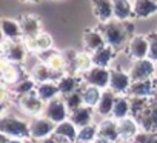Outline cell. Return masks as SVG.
<instances>
[{
    "mask_svg": "<svg viewBox=\"0 0 157 143\" xmlns=\"http://www.w3.org/2000/svg\"><path fill=\"white\" fill-rule=\"evenodd\" d=\"M125 49H126V55L131 58V62L148 58V54H149L148 37L146 36H140V34H134L129 39V42H128Z\"/></svg>",
    "mask_w": 157,
    "mask_h": 143,
    "instance_id": "obj_8",
    "label": "cell"
},
{
    "mask_svg": "<svg viewBox=\"0 0 157 143\" xmlns=\"http://www.w3.org/2000/svg\"><path fill=\"white\" fill-rule=\"evenodd\" d=\"M99 135L105 137L114 143L120 141V132H119V122L114 120L113 117L103 119L99 123Z\"/></svg>",
    "mask_w": 157,
    "mask_h": 143,
    "instance_id": "obj_23",
    "label": "cell"
},
{
    "mask_svg": "<svg viewBox=\"0 0 157 143\" xmlns=\"http://www.w3.org/2000/svg\"><path fill=\"white\" fill-rule=\"evenodd\" d=\"M23 2H28V3H37V2H40V0H23Z\"/></svg>",
    "mask_w": 157,
    "mask_h": 143,
    "instance_id": "obj_44",
    "label": "cell"
},
{
    "mask_svg": "<svg viewBox=\"0 0 157 143\" xmlns=\"http://www.w3.org/2000/svg\"><path fill=\"white\" fill-rule=\"evenodd\" d=\"M36 42H37V52H42V51H48V49H52V37L46 32H40L37 37H36ZM36 52V54H37Z\"/></svg>",
    "mask_w": 157,
    "mask_h": 143,
    "instance_id": "obj_37",
    "label": "cell"
},
{
    "mask_svg": "<svg viewBox=\"0 0 157 143\" xmlns=\"http://www.w3.org/2000/svg\"><path fill=\"white\" fill-rule=\"evenodd\" d=\"M100 31L105 36L106 45L113 46L116 51H120L126 48L129 39L134 36V25L128 22H119V20H111L108 23H103L100 26Z\"/></svg>",
    "mask_w": 157,
    "mask_h": 143,
    "instance_id": "obj_1",
    "label": "cell"
},
{
    "mask_svg": "<svg viewBox=\"0 0 157 143\" xmlns=\"http://www.w3.org/2000/svg\"><path fill=\"white\" fill-rule=\"evenodd\" d=\"M63 100H65V103H66V106L69 109V114L72 111L78 109V108H82L85 105L83 103V97H82V88L71 92V94H68V96H63Z\"/></svg>",
    "mask_w": 157,
    "mask_h": 143,
    "instance_id": "obj_35",
    "label": "cell"
},
{
    "mask_svg": "<svg viewBox=\"0 0 157 143\" xmlns=\"http://www.w3.org/2000/svg\"><path fill=\"white\" fill-rule=\"evenodd\" d=\"M132 141H134V143H157V132L140 131Z\"/></svg>",
    "mask_w": 157,
    "mask_h": 143,
    "instance_id": "obj_38",
    "label": "cell"
},
{
    "mask_svg": "<svg viewBox=\"0 0 157 143\" xmlns=\"http://www.w3.org/2000/svg\"><path fill=\"white\" fill-rule=\"evenodd\" d=\"M140 125L142 131H151L157 132V89L152 97H149L146 109L136 119Z\"/></svg>",
    "mask_w": 157,
    "mask_h": 143,
    "instance_id": "obj_6",
    "label": "cell"
},
{
    "mask_svg": "<svg viewBox=\"0 0 157 143\" xmlns=\"http://www.w3.org/2000/svg\"><path fill=\"white\" fill-rule=\"evenodd\" d=\"M131 143H134V141H131Z\"/></svg>",
    "mask_w": 157,
    "mask_h": 143,
    "instance_id": "obj_46",
    "label": "cell"
},
{
    "mask_svg": "<svg viewBox=\"0 0 157 143\" xmlns=\"http://www.w3.org/2000/svg\"><path fill=\"white\" fill-rule=\"evenodd\" d=\"M102 89L100 88H96V86H90V85H85L82 86V97H83V103L85 106H90V108H96L100 97H102Z\"/></svg>",
    "mask_w": 157,
    "mask_h": 143,
    "instance_id": "obj_32",
    "label": "cell"
},
{
    "mask_svg": "<svg viewBox=\"0 0 157 143\" xmlns=\"http://www.w3.org/2000/svg\"><path fill=\"white\" fill-rule=\"evenodd\" d=\"M36 92H37V96H39L45 103H48V102H51V100H54L56 97L60 96V89H59L57 82H43V83H37Z\"/></svg>",
    "mask_w": 157,
    "mask_h": 143,
    "instance_id": "obj_30",
    "label": "cell"
},
{
    "mask_svg": "<svg viewBox=\"0 0 157 143\" xmlns=\"http://www.w3.org/2000/svg\"><path fill=\"white\" fill-rule=\"evenodd\" d=\"M129 115H131V100H129V97L128 96H117L111 117L119 122V120L126 119Z\"/></svg>",
    "mask_w": 157,
    "mask_h": 143,
    "instance_id": "obj_31",
    "label": "cell"
},
{
    "mask_svg": "<svg viewBox=\"0 0 157 143\" xmlns=\"http://www.w3.org/2000/svg\"><path fill=\"white\" fill-rule=\"evenodd\" d=\"M43 115H45L46 119H49V120H51L52 123H56V125H59V123L68 120V119H69V109H68V106H66L63 97L59 96V97H56L54 100L48 102L46 106H45Z\"/></svg>",
    "mask_w": 157,
    "mask_h": 143,
    "instance_id": "obj_9",
    "label": "cell"
},
{
    "mask_svg": "<svg viewBox=\"0 0 157 143\" xmlns=\"http://www.w3.org/2000/svg\"><path fill=\"white\" fill-rule=\"evenodd\" d=\"M20 26H22V32H23V39L25 37H36L39 36L42 31V22L37 16L34 14H26L20 17Z\"/></svg>",
    "mask_w": 157,
    "mask_h": 143,
    "instance_id": "obj_21",
    "label": "cell"
},
{
    "mask_svg": "<svg viewBox=\"0 0 157 143\" xmlns=\"http://www.w3.org/2000/svg\"><path fill=\"white\" fill-rule=\"evenodd\" d=\"M152 80H154V85H155V89H157V74H155V77Z\"/></svg>",
    "mask_w": 157,
    "mask_h": 143,
    "instance_id": "obj_45",
    "label": "cell"
},
{
    "mask_svg": "<svg viewBox=\"0 0 157 143\" xmlns=\"http://www.w3.org/2000/svg\"><path fill=\"white\" fill-rule=\"evenodd\" d=\"M25 143H39V140H34V138H25Z\"/></svg>",
    "mask_w": 157,
    "mask_h": 143,
    "instance_id": "obj_43",
    "label": "cell"
},
{
    "mask_svg": "<svg viewBox=\"0 0 157 143\" xmlns=\"http://www.w3.org/2000/svg\"><path fill=\"white\" fill-rule=\"evenodd\" d=\"M57 85H59V89H60V96L63 97V96H68V94H71V92H74L77 89H80L83 86V80H82L80 76L65 74L57 82Z\"/></svg>",
    "mask_w": 157,
    "mask_h": 143,
    "instance_id": "obj_25",
    "label": "cell"
},
{
    "mask_svg": "<svg viewBox=\"0 0 157 143\" xmlns=\"http://www.w3.org/2000/svg\"><path fill=\"white\" fill-rule=\"evenodd\" d=\"M80 77H82V80H83V83H85V85L96 86V88H100V89L103 91V89H108V88H109L111 68L93 66L90 71L83 73Z\"/></svg>",
    "mask_w": 157,
    "mask_h": 143,
    "instance_id": "obj_4",
    "label": "cell"
},
{
    "mask_svg": "<svg viewBox=\"0 0 157 143\" xmlns=\"http://www.w3.org/2000/svg\"><path fill=\"white\" fill-rule=\"evenodd\" d=\"M0 73H2V85H6V86H13L14 83H17L19 80L26 77V76H23V71L20 69V65L13 63L6 58H2Z\"/></svg>",
    "mask_w": 157,
    "mask_h": 143,
    "instance_id": "obj_13",
    "label": "cell"
},
{
    "mask_svg": "<svg viewBox=\"0 0 157 143\" xmlns=\"http://www.w3.org/2000/svg\"><path fill=\"white\" fill-rule=\"evenodd\" d=\"M134 19H148L157 14V0H132Z\"/></svg>",
    "mask_w": 157,
    "mask_h": 143,
    "instance_id": "obj_26",
    "label": "cell"
},
{
    "mask_svg": "<svg viewBox=\"0 0 157 143\" xmlns=\"http://www.w3.org/2000/svg\"><path fill=\"white\" fill-rule=\"evenodd\" d=\"M132 85L131 76L128 71L120 68H111V77H109V88L117 96H128V91Z\"/></svg>",
    "mask_w": 157,
    "mask_h": 143,
    "instance_id": "obj_7",
    "label": "cell"
},
{
    "mask_svg": "<svg viewBox=\"0 0 157 143\" xmlns=\"http://www.w3.org/2000/svg\"><path fill=\"white\" fill-rule=\"evenodd\" d=\"M2 34L3 39L8 40H22L23 39V32H22V26L19 20L14 19H2Z\"/></svg>",
    "mask_w": 157,
    "mask_h": 143,
    "instance_id": "obj_27",
    "label": "cell"
},
{
    "mask_svg": "<svg viewBox=\"0 0 157 143\" xmlns=\"http://www.w3.org/2000/svg\"><path fill=\"white\" fill-rule=\"evenodd\" d=\"M155 63H157V62H155Z\"/></svg>",
    "mask_w": 157,
    "mask_h": 143,
    "instance_id": "obj_48",
    "label": "cell"
},
{
    "mask_svg": "<svg viewBox=\"0 0 157 143\" xmlns=\"http://www.w3.org/2000/svg\"><path fill=\"white\" fill-rule=\"evenodd\" d=\"M37 88V83L33 77H23L22 80H19L17 83H14L13 86H10V94L20 99L29 92H34Z\"/></svg>",
    "mask_w": 157,
    "mask_h": 143,
    "instance_id": "obj_29",
    "label": "cell"
},
{
    "mask_svg": "<svg viewBox=\"0 0 157 143\" xmlns=\"http://www.w3.org/2000/svg\"><path fill=\"white\" fill-rule=\"evenodd\" d=\"M119 132H120V140L125 141H132L136 135L140 132V125L134 117H126L119 120Z\"/></svg>",
    "mask_w": 157,
    "mask_h": 143,
    "instance_id": "obj_18",
    "label": "cell"
},
{
    "mask_svg": "<svg viewBox=\"0 0 157 143\" xmlns=\"http://www.w3.org/2000/svg\"><path fill=\"white\" fill-rule=\"evenodd\" d=\"M2 54H3V58L13 62V63H17V65H22L26 58V54H28V49L23 43V39L22 40H8V39H3L2 42Z\"/></svg>",
    "mask_w": 157,
    "mask_h": 143,
    "instance_id": "obj_5",
    "label": "cell"
},
{
    "mask_svg": "<svg viewBox=\"0 0 157 143\" xmlns=\"http://www.w3.org/2000/svg\"><path fill=\"white\" fill-rule=\"evenodd\" d=\"M17 102H19L20 109L25 114H28V115L39 117V115H43V112H45L46 103L37 96L36 91L34 92H29V94H26V96H23L20 99H17Z\"/></svg>",
    "mask_w": 157,
    "mask_h": 143,
    "instance_id": "obj_12",
    "label": "cell"
},
{
    "mask_svg": "<svg viewBox=\"0 0 157 143\" xmlns=\"http://www.w3.org/2000/svg\"><path fill=\"white\" fill-rule=\"evenodd\" d=\"M94 108H90V106H82V108H78L75 111H72L69 114V120L80 129L86 125H91L93 123V117H94Z\"/></svg>",
    "mask_w": 157,
    "mask_h": 143,
    "instance_id": "obj_24",
    "label": "cell"
},
{
    "mask_svg": "<svg viewBox=\"0 0 157 143\" xmlns=\"http://www.w3.org/2000/svg\"><path fill=\"white\" fill-rule=\"evenodd\" d=\"M93 66H94V62H93L91 52H88V51L77 52V57H75V74L77 76H82L83 73L90 71Z\"/></svg>",
    "mask_w": 157,
    "mask_h": 143,
    "instance_id": "obj_33",
    "label": "cell"
},
{
    "mask_svg": "<svg viewBox=\"0 0 157 143\" xmlns=\"http://www.w3.org/2000/svg\"><path fill=\"white\" fill-rule=\"evenodd\" d=\"M116 54H117V51H116L113 46H109V45L100 48L99 51L93 52V62H94V66L109 68L111 62L116 58Z\"/></svg>",
    "mask_w": 157,
    "mask_h": 143,
    "instance_id": "obj_28",
    "label": "cell"
},
{
    "mask_svg": "<svg viewBox=\"0 0 157 143\" xmlns=\"http://www.w3.org/2000/svg\"><path fill=\"white\" fill-rule=\"evenodd\" d=\"M69 143H71V141H69Z\"/></svg>",
    "mask_w": 157,
    "mask_h": 143,
    "instance_id": "obj_47",
    "label": "cell"
},
{
    "mask_svg": "<svg viewBox=\"0 0 157 143\" xmlns=\"http://www.w3.org/2000/svg\"><path fill=\"white\" fill-rule=\"evenodd\" d=\"M6 143H25V140L23 138H17V137H10L6 140Z\"/></svg>",
    "mask_w": 157,
    "mask_h": 143,
    "instance_id": "obj_41",
    "label": "cell"
},
{
    "mask_svg": "<svg viewBox=\"0 0 157 143\" xmlns=\"http://www.w3.org/2000/svg\"><path fill=\"white\" fill-rule=\"evenodd\" d=\"M155 92V85L152 79L148 80H139V82H132L129 91H128V97H143V99H149L152 97Z\"/></svg>",
    "mask_w": 157,
    "mask_h": 143,
    "instance_id": "obj_22",
    "label": "cell"
},
{
    "mask_svg": "<svg viewBox=\"0 0 157 143\" xmlns=\"http://www.w3.org/2000/svg\"><path fill=\"white\" fill-rule=\"evenodd\" d=\"M146 37H148V43H149V54H148V58L157 62V31L149 32Z\"/></svg>",
    "mask_w": 157,
    "mask_h": 143,
    "instance_id": "obj_39",
    "label": "cell"
},
{
    "mask_svg": "<svg viewBox=\"0 0 157 143\" xmlns=\"http://www.w3.org/2000/svg\"><path fill=\"white\" fill-rule=\"evenodd\" d=\"M0 132L10 137L17 138H31L29 135V123L19 119L17 115H3L0 120Z\"/></svg>",
    "mask_w": 157,
    "mask_h": 143,
    "instance_id": "obj_2",
    "label": "cell"
},
{
    "mask_svg": "<svg viewBox=\"0 0 157 143\" xmlns=\"http://www.w3.org/2000/svg\"><path fill=\"white\" fill-rule=\"evenodd\" d=\"M114 20L128 22L134 17V2L132 0H113Z\"/></svg>",
    "mask_w": 157,
    "mask_h": 143,
    "instance_id": "obj_20",
    "label": "cell"
},
{
    "mask_svg": "<svg viewBox=\"0 0 157 143\" xmlns=\"http://www.w3.org/2000/svg\"><path fill=\"white\" fill-rule=\"evenodd\" d=\"M54 134L60 138L62 143H75L77 141V134H78V128L68 119L59 125H56V131Z\"/></svg>",
    "mask_w": 157,
    "mask_h": 143,
    "instance_id": "obj_19",
    "label": "cell"
},
{
    "mask_svg": "<svg viewBox=\"0 0 157 143\" xmlns=\"http://www.w3.org/2000/svg\"><path fill=\"white\" fill-rule=\"evenodd\" d=\"M82 42H83L85 51H88V52H91V54L96 52V51H99L100 48L106 46V40H105V36H103V32L100 31V28L85 29L83 37H82Z\"/></svg>",
    "mask_w": 157,
    "mask_h": 143,
    "instance_id": "obj_14",
    "label": "cell"
},
{
    "mask_svg": "<svg viewBox=\"0 0 157 143\" xmlns=\"http://www.w3.org/2000/svg\"><path fill=\"white\" fill-rule=\"evenodd\" d=\"M116 100H117V94H116V92H113L111 89H103L102 97H100V100H99L97 106L94 108L96 114H97V115H100V117H103V119L111 117Z\"/></svg>",
    "mask_w": 157,
    "mask_h": 143,
    "instance_id": "obj_17",
    "label": "cell"
},
{
    "mask_svg": "<svg viewBox=\"0 0 157 143\" xmlns=\"http://www.w3.org/2000/svg\"><path fill=\"white\" fill-rule=\"evenodd\" d=\"M29 77H33L36 80V83H43V82H59L63 76L57 74L54 71L43 62H37L33 69H31V74Z\"/></svg>",
    "mask_w": 157,
    "mask_h": 143,
    "instance_id": "obj_15",
    "label": "cell"
},
{
    "mask_svg": "<svg viewBox=\"0 0 157 143\" xmlns=\"http://www.w3.org/2000/svg\"><path fill=\"white\" fill-rule=\"evenodd\" d=\"M93 143H114V141H111V140H108V138H105V137H100V135H99Z\"/></svg>",
    "mask_w": 157,
    "mask_h": 143,
    "instance_id": "obj_42",
    "label": "cell"
},
{
    "mask_svg": "<svg viewBox=\"0 0 157 143\" xmlns=\"http://www.w3.org/2000/svg\"><path fill=\"white\" fill-rule=\"evenodd\" d=\"M93 13L99 19V22L108 23L114 20V9H113V0H91Z\"/></svg>",
    "mask_w": 157,
    "mask_h": 143,
    "instance_id": "obj_16",
    "label": "cell"
},
{
    "mask_svg": "<svg viewBox=\"0 0 157 143\" xmlns=\"http://www.w3.org/2000/svg\"><path fill=\"white\" fill-rule=\"evenodd\" d=\"M56 131V123H52L45 115L34 117L29 122V135L34 140H45L49 135H52Z\"/></svg>",
    "mask_w": 157,
    "mask_h": 143,
    "instance_id": "obj_11",
    "label": "cell"
},
{
    "mask_svg": "<svg viewBox=\"0 0 157 143\" xmlns=\"http://www.w3.org/2000/svg\"><path fill=\"white\" fill-rule=\"evenodd\" d=\"M131 100V117L137 119L148 106L149 99H143V97H129Z\"/></svg>",
    "mask_w": 157,
    "mask_h": 143,
    "instance_id": "obj_36",
    "label": "cell"
},
{
    "mask_svg": "<svg viewBox=\"0 0 157 143\" xmlns=\"http://www.w3.org/2000/svg\"><path fill=\"white\" fill-rule=\"evenodd\" d=\"M129 76L132 82H139V80H148V79H154L157 74V63L151 58H142V60H136L131 63L129 66Z\"/></svg>",
    "mask_w": 157,
    "mask_h": 143,
    "instance_id": "obj_3",
    "label": "cell"
},
{
    "mask_svg": "<svg viewBox=\"0 0 157 143\" xmlns=\"http://www.w3.org/2000/svg\"><path fill=\"white\" fill-rule=\"evenodd\" d=\"M97 137H99V125L91 123L78 129L75 143H93Z\"/></svg>",
    "mask_w": 157,
    "mask_h": 143,
    "instance_id": "obj_34",
    "label": "cell"
},
{
    "mask_svg": "<svg viewBox=\"0 0 157 143\" xmlns=\"http://www.w3.org/2000/svg\"><path fill=\"white\" fill-rule=\"evenodd\" d=\"M42 143H62V141H60V138H59L56 134H52V135H49L48 138L42 140Z\"/></svg>",
    "mask_w": 157,
    "mask_h": 143,
    "instance_id": "obj_40",
    "label": "cell"
},
{
    "mask_svg": "<svg viewBox=\"0 0 157 143\" xmlns=\"http://www.w3.org/2000/svg\"><path fill=\"white\" fill-rule=\"evenodd\" d=\"M37 57H39V62L46 63L54 73L62 74V76H65L68 73V63L65 60L63 52H59L56 49H48V51L37 52Z\"/></svg>",
    "mask_w": 157,
    "mask_h": 143,
    "instance_id": "obj_10",
    "label": "cell"
}]
</instances>
